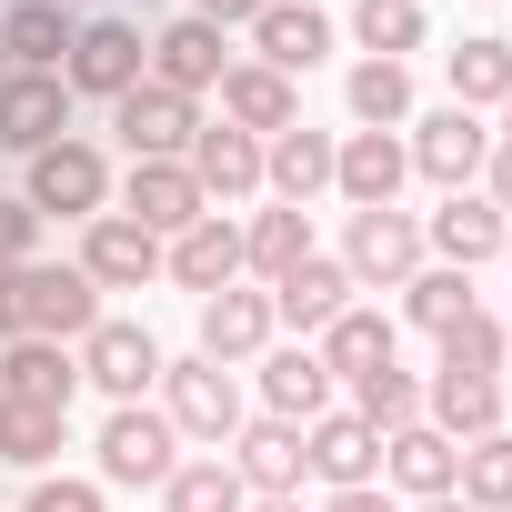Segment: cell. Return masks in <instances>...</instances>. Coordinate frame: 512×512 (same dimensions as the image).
Segmentation results:
<instances>
[{"mask_svg": "<svg viewBox=\"0 0 512 512\" xmlns=\"http://www.w3.org/2000/svg\"><path fill=\"white\" fill-rule=\"evenodd\" d=\"M402 181H412L402 131H342V141H332V191H342L352 211H392Z\"/></svg>", "mask_w": 512, "mask_h": 512, "instance_id": "obj_9", "label": "cell"}, {"mask_svg": "<svg viewBox=\"0 0 512 512\" xmlns=\"http://www.w3.org/2000/svg\"><path fill=\"white\" fill-rule=\"evenodd\" d=\"M502 262H512V241H502Z\"/></svg>", "mask_w": 512, "mask_h": 512, "instance_id": "obj_52", "label": "cell"}, {"mask_svg": "<svg viewBox=\"0 0 512 512\" xmlns=\"http://www.w3.org/2000/svg\"><path fill=\"white\" fill-rule=\"evenodd\" d=\"M251 51H262V71L302 81V71H322V61H332V21L312 11V0H272V11L251 21Z\"/></svg>", "mask_w": 512, "mask_h": 512, "instance_id": "obj_21", "label": "cell"}, {"mask_svg": "<svg viewBox=\"0 0 512 512\" xmlns=\"http://www.w3.org/2000/svg\"><path fill=\"white\" fill-rule=\"evenodd\" d=\"M71 392H81V352L71 342H0V402L71 412Z\"/></svg>", "mask_w": 512, "mask_h": 512, "instance_id": "obj_22", "label": "cell"}, {"mask_svg": "<svg viewBox=\"0 0 512 512\" xmlns=\"http://www.w3.org/2000/svg\"><path fill=\"white\" fill-rule=\"evenodd\" d=\"M141 11H151V0H141Z\"/></svg>", "mask_w": 512, "mask_h": 512, "instance_id": "obj_55", "label": "cell"}, {"mask_svg": "<svg viewBox=\"0 0 512 512\" xmlns=\"http://www.w3.org/2000/svg\"><path fill=\"white\" fill-rule=\"evenodd\" d=\"M21 201H31L41 221H51V211H61V221H101V211H111V161H101V151L71 131V141L31 151V181H21Z\"/></svg>", "mask_w": 512, "mask_h": 512, "instance_id": "obj_4", "label": "cell"}, {"mask_svg": "<svg viewBox=\"0 0 512 512\" xmlns=\"http://www.w3.org/2000/svg\"><path fill=\"white\" fill-rule=\"evenodd\" d=\"M312 11H322V0H312Z\"/></svg>", "mask_w": 512, "mask_h": 512, "instance_id": "obj_54", "label": "cell"}, {"mask_svg": "<svg viewBox=\"0 0 512 512\" xmlns=\"http://www.w3.org/2000/svg\"><path fill=\"white\" fill-rule=\"evenodd\" d=\"M452 492H462L472 512H512V432H482V442H462V472H452Z\"/></svg>", "mask_w": 512, "mask_h": 512, "instance_id": "obj_38", "label": "cell"}, {"mask_svg": "<svg viewBox=\"0 0 512 512\" xmlns=\"http://www.w3.org/2000/svg\"><path fill=\"white\" fill-rule=\"evenodd\" d=\"M231 472H241V492L251 502H302V432L292 422H241L231 432Z\"/></svg>", "mask_w": 512, "mask_h": 512, "instance_id": "obj_18", "label": "cell"}, {"mask_svg": "<svg viewBox=\"0 0 512 512\" xmlns=\"http://www.w3.org/2000/svg\"><path fill=\"white\" fill-rule=\"evenodd\" d=\"M81 41V11H61V0H11L0 11V61L11 71H61Z\"/></svg>", "mask_w": 512, "mask_h": 512, "instance_id": "obj_25", "label": "cell"}, {"mask_svg": "<svg viewBox=\"0 0 512 512\" xmlns=\"http://www.w3.org/2000/svg\"><path fill=\"white\" fill-rule=\"evenodd\" d=\"M221 71H231V51H221L211 21H171V31H151V81H161V91L201 101V91H221Z\"/></svg>", "mask_w": 512, "mask_h": 512, "instance_id": "obj_23", "label": "cell"}, {"mask_svg": "<svg viewBox=\"0 0 512 512\" xmlns=\"http://www.w3.org/2000/svg\"><path fill=\"white\" fill-rule=\"evenodd\" d=\"M422 0H362L352 11V41H362V61H412L422 51Z\"/></svg>", "mask_w": 512, "mask_h": 512, "instance_id": "obj_37", "label": "cell"}, {"mask_svg": "<svg viewBox=\"0 0 512 512\" xmlns=\"http://www.w3.org/2000/svg\"><path fill=\"white\" fill-rule=\"evenodd\" d=\"M51 141H71V81L61 71H11L0 81V151H51Z\"/></svg>", "mask_w": 512, "mask_h": 512, "instance_id": "obj_12", "label": "cell"}, {"mask_svg": "<svg viewBox=\"0 0 512 512\" xmlns=\"http://www.w3.org/2000/svg\"><path fill=\"white\" fill-rule=\"evenodd\" d=\"M322 512H392V492H382V482H362V492H332Z\"/></svg>", "mask_w": 512, "mask_h": 512, "instance_id": "obj_45", "label": "cell"}, {"mask_svg": "<svg viewBox=\"0 0 512 512\" xmlns=\"http://www.w3.org/2000/svg\"><path fill=\"white\" fill-rule=\"evenodd\" d=\"M241 512H302V502H241Z\"/></svg>", "mask_w": 512, "mask_h": 512, "instance_id": "obj_47", "label": "cell"}, {"mask_svg": "<svg viewBox=\"0 0 512 512\" xmlns=\"http://www.w3.org/2000/svg\"><path fill=\"white\" fill-rule=\"evenodd\" d=\"M272 0H191V21H211V31H251Z\"/></svg>", "mask_w": 512, "mask_h": 512, "instance_id": "obj_43", "label": "cell"}, {"mask_svg": "<svg viewBox=\"0 0 512 512\" xmlns=\"http://www.w3.org/2000/svg\"><path fill=\"white\" fill-rule=\"evenodd\" d=\"M502 362H512V342H502L492 312H472V322L442 332V372H482V382H502Z\"/></svg>", "mask_w": 512, "mask_h": 512, "instance_id": "obj_40", "label": "cell"}, {"mask_svg": "<svg viewBox=\"0 0 512 512\" xmlns=\"http://www.w3.org/2000/svg\"><path fill=\"white\" fill-rule=\"evenodd\" d=\"M342 101H352L362 131H402V121H412V61H352Z\"/></svg>", "mask_w": 512, "mask_h": 512, "instance_id": "obj_33", "label": "cell"}, {"mask_svg": "<svg viewBox=\"0 0 512 512\" xmlns=\"http://www.w3.org/2000/svg\"><path fill=\"white\" fill-rule=\"evenodd\" d=\"M201 211H211V201H201V181H191L181 161H131V171H121V221H141L151 241H181Z\"/></svg>", "mask_w": 512, "mask_h": 512, "instance_id": "obj_13", "label": "cell"}, {"mask_svg": "<svg viewBox=\"0 0 512 512\" xmlns=\"http://www.w3.org/2000/svg\"><path fill=\"white\" fill-rule=\"evenodd\" d=\"M262 412H272V422H292V432L332 412V372H322V352H312V342L262 352Z\"/></svg>", "mask_w": 512, "mask_h": 512, "instance_id": "obj_28", "label": "cell"}, {"mask_svg": "<svg viewBox=\"0 0 512 512\" xmlns=\"http://www.w3.org/2000/svg\"><path fill=\"white\" fill-rule=\"evenodd\" d=\"M221 121L251 131V141H272V131L302 121V91H292L282 71H262V61H231V71H221Z\"/></svg>", "mask_w": 512, "mask_h": 512, "instance_id": "obj_26", "label": "cell"}, {"mask_svg": "<svg viewBox=\"0 0 512 512\" xmlns=\"http://www.w3.org/2000/svg\"><path fill=\"white\" fill-rule=\"evenodd\" d=\"M61 81H71V101H81V91H91V101L141 91V81H151V41H141V21H81V41H71Z\"/></svg>", "mask_w": 512, "mask_h": 512, "instance_id": "obj_6", "label": "cell"}, {"mask_svg": "<svg viewBox=\"0 0 512 512\" xmlns=\"http://www.w3.org/2000/svg\"><path fill=\"white\" fill-rule=\"evenodd\" d=\"M502 342H512V322H502Z\"/></svg>", "mask_w": 512, "mask_h": 512, "instance_id": "obj_53", "label": "cell"}, {"mask_svg": "<svg viewBox=\"0 0 512 512\" xmlns=\"http://www.w3.org/2000/svg\"><path fill=\"white\" fill-rule=\"evenodd\" d=\"M161 272H171L181 292H201V302L231 292V282H241V221H231V211H201L181 241H161Z\"/></svg>", "mask_w": 512, "mask_h": 512, "instance_id": "obj_17", "label": "cell"}, {"mask_svg": "<svg viewBox=\"0 0 512 512\" xmlns=\"http://www.w3.org/2000/svg\"><path fill=\"white\" fill-rule=\"evenodd\" d=\"M502 412H512V382H502Z\"/></svg>", "mask_w": 512, "mask_h": 512, "instance_id": "obj_49", "label": "cell"}, {"mask_svg": "<svg viewBox=\"0 0 512 512\" xmlns=\"http://www.w3.org/2000/svg\"><path fill=\"white\" fill-rule=\"evenodd\" d=\"M101 322V292L81 262H11L0 272V342H81Z\"/></svg>", "mask_w": 512, "mask_h": 512, "instance_id": "obj_1", "label": "cell"}, {"mask_svg": "<svg viewBox=\"0 0 512 512\" xmlns=\"http://www.w3.org/2000/svg\"><path fill=\"white\" fill-rule=\"evenodd\" d=\"M352 412H362L372 432H402V422H422V382H412L402 362H392V372H362V382H352Z\"/></svg>", "mask_w": 512, "mask_h": 512, "instance_id": "obj_39", "label": "cell"}, {"mask_svg": "<svg viewBox=\"0 0 512 512\" xmlns=\"http://www.w3.org/2000/svg\"><path fill=\"white\" fill-rule=\"evenodd\" d=\"M81 272H91V292H141V282H161V241L141 221L101 211V221H81Z\"/></svg>", "mask_w": 512, "mask_h": 512, "instance_id": "obj_16", "label": "cell"}, {"mask_svg": "<svg viewBox=\"0 0 512 512\" xmlns=\"http://www.w3.org/2000/svg\"><path fill=\"white\" fill-rule=\"evenodd\" d=\"M422 422H432L442 442H482V432H502V382H482V372H432V382H422Z\"/></svg>", "mask_w": 512, "mask_h": 512, "instance_id": "obj_29", "label": "cell"}, {"mask_svg": "<svg viewBox=\"0 0 512 512\" xmlns=\"http://www.w3.org/2000/svg\"><path fill=\"white\" fill-rule=\"evenodd\" d=\"M502 141H512V101H502Z\"/></svg>", "mask_w": 512, "mask_h": 512, "instance_id": "obj_48", "label": "cell"}, {"mask_svg": "<svg viewBox=\"0 0 512 512\" xmlns=\"http://www.w3.org/2000/svg\"><path fill=\"white\" fill-rule=\"evenodd\" d=\"M392 342H402V322L352 302V312H342V322H332L312 352H322V372H332V382H362V372H392Z\"/></svg>", "mask_w": 512, "mask_h": 512, "instance_id": "obj_32", "label": "cell"}, {"mask_svg": "<svg viewBox=\"0 0 512 512\" xmlns=\"http://www.w3.org/2000/svg\"><path fill=\"white\" fill-rule=\"evenodd\" d=\"M262 191H282L292 211H312V201L332 191V131H312V121L272 131V141H262Z\"/></svg>", "mask_w": 512, "mask_h": 512, "instance_id": "obj_24", "label": "cell"}, {"mask_svg": "<svg viewBox=\"0 0 512 512\" xmlns=\"http://www.w3.org/2000/svg\"><path fill=\"white\" fill-rule=\"evenodd\" d=\"M101 492H161L171 472H181V432H171V412H151V402H111V422H101Z\"/></svg>", "mask_w": 512, "mask_h": 512, "instance_id": "obj_2", "label": "cell"}, {"mask_svg": "<svg viewBox=\"0 0 512 512\" xmlns=\"http://www.w3.org/2000/svg\"><path fill=\"white\" fill-rule=\"evenodd\" d=\"M342 312H352V272L322 262V251H312V262H292V272L272 282V322H292V332H332Z\"/></svg>", "mask_w": 512, "mask_h": 512, "instance_id": "obj_27", "label": "cell"}, {"mask_svg": "<svg viewBox=\"0 0 512 512\" xmlns=\"http://www.w3.org/2000/svg\"><path fill=\"white\" fill-rule=\"evenodd\" d=\"M292 262H312V211H292V201H272V211H251L241 221V282H282Z\"/></svg>", "mask_w": 512, "mask_h": 512, "instance_id": "obj_30", "label": "cell"}, {"mask_svg": "<svg viewBox=\"0 0 512 512\" xmlns=\"http://www.w3.org/2000/svg\"><path fill=\"white\" fill-rule=\"evenodd\" d=\"M482 302H472V272H442V262H422L412 282H402V322H422L432 342L452 332V322H472Z\"/></svg>", "mask_w": 512, "mask_h": 512, "instance_id": "obj_34", "label": "cell"}, {"mask_svg": "<svg viewBox=\"0 0 512 512\" xmlns=\"http://www.w3.org/2000/svg\"><path fill=\"white\" fill-rule=\"evenodd\" d=\"M61 11H81V0H61Z\"/></svg>", "mask_w": 512, "mask_h": 512, "instance_id": "obj_51", "label": "cell"}, {"mask_svg": "<svg viewBox=\"0 0 512 512\" xmlns=\"http://www.w3.org/2000/svg\"><path fill=\"white\" fill-rule=\"evenodd\" d=\"M502 241H512V221L482 201V191H442V211L422 221V251L442 272H482V262H502Z\"/></svg>", "mask_w": 512, "mask_h": 512, "instance_id": "obj_11", "label": "cell"}, {"mask_svg": "<svg viewBox=\"0 0 512 512\" xmlns=\"http://www.w3.org/2000/svg\"><path fill=\"white\" fill-rule=\"evenodd\" d=\"M21 512H111V492H101V482H81V472H41Z\"/></svg>", "mask_w": 512, "mask_h": 512, "instance_id": "obj_41", "label": "cell"}, {"mask_svg": "<svg viewBox=\"0 0 512 512\" xmlns=\"http://www.w3.org/2000/svg\"><path fill=\"white\" fill-rule=\"evenodd\" d=\"M342 272H352V292H402L422 272V221L402 201L392 211H352L342 221Z\"/></svg>", "mask_w": 512, "mask_h": 512, "instance_id": "obj_5", "label": "cell"}, {"mask_svg": "<svg viewBox=\"0 0 512 512\" xmlns=\"http://www.w3.org/2000/svg\"><path fill=\"white\" fill-rule=\"evenodd\" d=\"M272 292H251V282H231V292H211L201 302V362H221V372H241V362H262L272 352Z\"/></svg>", "mask_w": 512, "mask_h": 512, "instance_id": "obj_15", "label": "cell"}, {"mask_svg": "<svg viewBox=\"0 0 512 512\" xmlns=\"http://www.w3.org/2000/svg\"><path fill=\"white\" fill-rule=\"evenodd\" d=\"M482 181H492V191H482V201H492V211H502V221H512V141H502V131H492V161H482Z\"/></svg>", "mask_w": 512, "mask_h": 512, "instance_id": "obj_44", "label": "cell"}, {"mask_svg": "<svg viewBox=\"0 0 512 512\" xmlns=\"http://www.w3.org/2000/svg\"><path fill=\"white\" fill-rule=\"evenodd\" d=\"M161 412H171L181 442H211V452H231V432L251 422V412H241V382H231L221 362H201V352H191V362H161Z\"/></svg>", "mask_w": 512, "mask_h": 512, "instance_id": "obj_3", "label": "cell"}, {"mask_svg": "<svg viewBox=\"0 0 512 512\" xmlns=\"http://www.w3.org/2000/svg\"><path fill=\"white\" fill-rule=\"evenodd\" d=\"M412 512H472V502H462V492H442V502H412Z\"/></svg>", "mask_w": 512, "mask_h": 512, "instance_id": "obj_46", "label": "cell"}, {"mask_svg": "<svg viewBox=\"0 0 512 512\" xmlns=\"http://www.w3.org/2000/svg\"><path fill=\"white\" fill-rule=\"evenodd\" d=\"M452 472H462V442H442L432 422L382 432V482H392L402 502H442V492H452Z\"/></svg>", "mask_w": 512, "mask_h": 512, "instance_id": "obj_20", "label": "cell"}, {"mask_svg": "<svg viewBox=\"0 0 512 512\" xmlns=\"http://www.w3.org/2000/svg\"><path fill=\"white\" fill-rule=\"evenodd\" d=\"M0 81H11V61H0Z\"/></svg>", "mask_w": 512, "mask_h": 512, "instance_id": "obj_50", "label": "cell"}, {"mask_svg": "<svg viewBox=\"0 0 512 512\" xmlns=\"http://www.w3.org/2000/svg\"><path fill=\"white\" fill-rule=\"evenodd\" d=\"M442 71H452V111H472V121L512 101V41H502V31L452 41V51H442Z\"/></svg>", "mask_w": 512, "mask_h": 512, "instance_id": "obj_31", "label": "cell"}, {"mask_svg": "<svg viewBox=\"0 0 512 512\" xmlns=\"http://www.w3.org/2000/svg\"><path fill=\"white\" fill-rule=\"evenodd\" d=\"M251 492H241V472H231V452H201V462H181L171 482H161V512H241Z\"/></svg>", "mask_w": 512, "mask_h": 512, "instance_id": "obj_36", "label": "cell"}, {"mask_svg": "<svg viewBox=\"0 0 512 512\" xmlns=\"http://www.w3.org/2000/svg\"><path fill=\"white\" fill-rule=\"evenodd\" d=\"M402 151H412V171H422V181L472 191V181H482V161H492V131H482L472 111H452V101H442V111H422V121H412V141H402Z\"/></svg>", "mask_w": 512, "mask_h": 512, "instance_id": "obj_8", "label": "cell"}, {"mask_svg": "<svg viewBox=\"0 0 512 512\" xmlns=\"http://www.w3.org/2000/svg\"><path fill=\"white\" fill-rule=\"evenodd\" d=\"M181 171L201 181V201H251V191H262V141L231 131V121H201L191 151H181Z\"/></svg>", "mask_w": 512, "mask_h": 512, "instance_id": "obj_19", "label": "cell"}, {"mask_svg": "<svg viewBox=\"0 0 512 512\" xmlns=\"http://www.w3.org/2000/svg\"><path fill=\"white\" fill-rule=\"evenodd\" d=\"M31 241H41V211H31V201H0V272L31 262Z\"/></svg>", "mask_w": 512, "mask_h": 512, "instance_id": "obj_42", "label": "cell"}, {"mask_svg": "<svg viewBox=\"0 0 512 512\" xmlns=\"http://www.w3.org/2000/svg\"><path fill=\"white\" fill-rule=\"evenodd\" d=\"M71 442V412H41V402H0V462H21V472H51Z\"/></svg>", "mask_w": 512, "mask_h": 512, "instance_id": "obj_35", "label": "cell"}, {"mask_svg": "<svg viewBox=\"0 0 512 512\" xmlns=\"http://www.w3.org/2000/svg\"><path fill=\"white\" fill-rule=\"evenodd\" d=\"M111 131H121V151H131V161H181V151H191V131H201V101H181V91L141 81V91H121V101H111Z\"/></svg>", "mask_w": 512, "mask_h": 512, "instance_id": "obj_7", "label": "cell"}, {"mask_svg": "<svg viewBox=\"0 0 512 512\" xmlns=\"http://www.w3.org/2000/svg\"><path fill=\"white\" fill-rule=\"evenodd\" d=\"M302 472L332 492H362V482H382V432L362 412H322V422H302Z\"/></svg>", "mask_w": 512, "mask_h": 512, "instance_id": "obj_14", "label": "cell"}, {"mask_svg": "<svg viewBox=\"0 0 512 512\" xmlns=\"http://www.w3.org/2000/svg\"><path fill=\"white\" fill-rule=\"evenodd\" d=\"M81 382L111 392V402H141V392L161 382V342H151L141 322H111V312H101V322L81 332Z\"/></svg>", "mask_w": 512, "mask_h": 512, "instance_id": "obj_10", "label": "cell"}]
</instances>
